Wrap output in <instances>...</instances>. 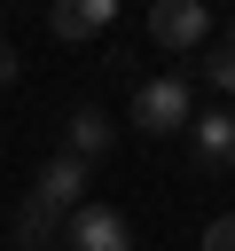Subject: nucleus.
<instances>
[{
    "instance_id": "nucleus-1",
    "label": "nucleus",
    "mask_w": 235,
    "mask_h": 251,
    "mask_svg": "<svg viewBox=\"0 0 235 251\" xmlns=\"http://www.w3.org/2000/svg\"><path fill=\"white\" fill-rule=\"evenodd\" d=\"M188 118H196V94H188V78L180 71H157V78H141L133 86V126L141 133H188Z\"/></svg>"
},
{
    "instance_id": "nucleus-2",
    "label": "nucleus",
    "mask_w": 235,
    "mask_h": 251,
    "mask_svg": "<svg viewBox=\"0 0 235 251\" xmlns=\"http://www.w3.org/2000/svg\"><path fill=\"white\" fill-rule=\"evenodd\" d=\"M149 39L164 55H204L212 47V8L204 0H157L149 8Z\"/></svg>"
},
{
    "instance_id": "nucleus-3",
    "label": "nucleus",
    "mask_w": 235,
    "mask_h": 251,
    "mask_svg": "<svg viewBox=\"0 0 235 251\" xmlns=\"http://www.w3.org/2000/svg\"><path fill=\"white\" fill-rule=\"evenodd\" d=\"M63 251H133V227H125V212L118 204H78L70 220H63Z\"/></svg>"
},
{
    "instance_id": "nucleus-4",
    "label": "nucleus",
    "mask_w": 235,
    "mask_h": 251,
    "mask_svg": "<svg viewBox=\"0 0 235 251\" xmlns=\"http://www.w3.org/2000/svg\"><path fill=\"white\" fill-rule=\"evenodd\" d=\"M188 157H196V173H235V110L227 102L188 118Z\"/></svg>"
},
{
    "instance_id": "nucleus-5",
    "label": "nucleus",
    "mask_w": 235,
    "mask_h": 251,
    "mask_svg": "<svg viewBox=\"0 0 235 251\" xmlns=\"http://www.w3.org/2000/svg\"><path fill=\"white\" fill-rule=\"evenodd\" d=\"M86 173H94V165H78V157H63V149H55V157L39 165V180H31V204H47L55 220H70V212L86 204Z\"/></svg>"
},
{
    "instance_id": "nucleus-6",
    "label": "nucleus",
    "mask_w": 235,
    "mask_h": 251,
    "mask_svg": "<svg viewBox=\"0 0 235 251\" xmlns=\"http://www.w3.org/2000/svg\"><path fill=\"white\" fill-rule=\"evenodd\" d=\"M118 24V0H55L47 8V31L55 39H102Z\"/></svg>"
},
{
    "instance_id": "nucleus-7",
    "label": "nucleus",
    "mask_w": 235,
    "mask_h": 251,
    "mask_svg": "<svg viewBox=\"0 0 235 251\" xmlns=\"http://www.w3.org/2000/svg\"><path fill=\"white\" fill-rule=\"evenodd\" d=\"M110 141H118V126H110V110H94V102H78V110H70V126H63V157H78V165H94V157H110Z\"/></svg>"
},
{
    "instance_id": "nucleus-8",
    "label": "nucleus",
    "mask_w": 235,
    "mask_h": 251,
    "mask_svg": "<svg viewBox=\"0 0 235 251\" xmlns=\"http://www.w3.org/2000/svg\"><path fill=\"white\" fill-rule=\"evenodd\" d=\"M8 235H16V251H63V220L47 212V204H16V220H8Z\"/></svg>"
},
{
    "instance_id": "nucleus-9",
    "label": "nucleus",
    "mask_w": 235,
    "mask_h": 251,
    "mask_svg": "<svg viewBox=\"0 0 235 251\" xmlns=\"http://www.w3.org/2000/svg\"><path fill=\"white\" fill-rule=\"evenodd\" d=\"M196 71H204V86H212V94H227V102H235V47H227V39H219V47H204V55H196Z\"/></svg>"
},
{
    "instance_id": "nucleus-10",
    "label": "nucleus",
    "mask_w": 235,
    "mask_h": 251,
    "mask_svg": "<svg viewBox=\"0 0 235 251\" xmlns=\"http://www.w3.org/2000/svg\"><path fill=\"white\" fill-rule=\"evenodd\" d=\"M204 251H235V212H219V220L204 227Z\"/></svg>"
},
{
    "instance_id": "nucleus-11",
    "label": "nucleus",
    "mask_w": 235,
    "mask_h": 251,
    "mask_svg": "<svg viewBox=\"0 0 235 251\" xmlns=\"http://www.w3.org/2000/svg\"><path fill=\"white\" fill-rule=\"evenodd\" d=\"M8 78H16V47L0 39V86H8Z\"/></svg>"
},
{
    "instance_id": "nucleus-12",
    "label": "nucleus",
    "mask_w": 235,
    "mask_h": 251,
    "mask_svg": "<svg viewBox=\"0 0 235 251\" xmlns=\"http://www.w3.org/2000/svg\"><path fill=\"white\" fill-rule=\"evenodd\" d=\"M227 47H235V16H227Z\"/></svg>"
}]
</instances>
